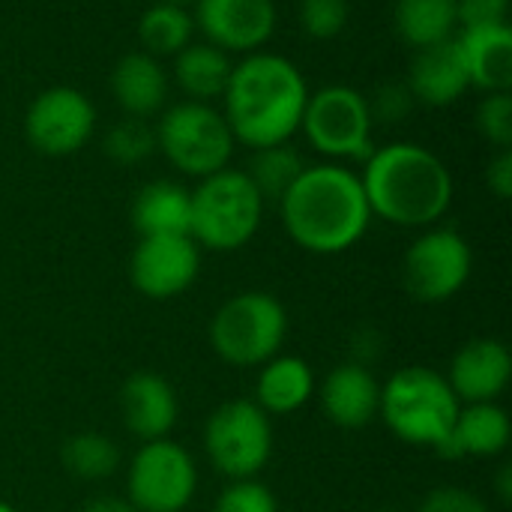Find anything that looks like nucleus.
Listing matches in <instances>:
<instances>
[{
  "label": "nucleus",
  "instance_id": "obj_1",
  "mask_svg": "<svg viewBox=\"0 0 512 512\" xmlns=\"http://www.w3.org/2000/svg\"><path fill=\"white\" fill-rule=\"evenodd\" d=\"M309 84L303 72L282 54L252 51L246 54L222 93L225 120L234 141L249 150L288 144L303 123L309 102Z\"/></svg>",
  "mask_w": 512,
  "mask_h": 512
},
{
  "label": "nucleus",
  "instance_id": "obj_2",
  "mask_svg": "<svg viewBox=\"0 0 512 512\" xmlns=\"http://www.w3.org/2000/svg\"><path fill=\"white\" fill-rule=\"evenodd\" d=\"M288 237L312 255H339L363 240L372 210L360 174L339 162L306 165L279 201Z\"/></svg>",
  "mask_w": 512,
  "mask_h": 512
},
{
  "label": "nucleus",
  "instance_id": "obj_3",
  "mask_svg": "<svg viewBox=\"0 0 512 512\" xmlns=\"http://www.w3.org/2000/svg\"><path fill=\"white\" fill-rule=\"evenodd\" d=\"M372 216L402 225L429 228L453 204V174L438 153L420 144H387L366 156L360 174Z\"/></svg>",
  "mask_w": 512,
  "mask_h": 512
},
{
  "label": "nucleus",
  "instance_id": "obj_4",
  "mask_svg": "<svg viewBox=\"0 0 512 512\" xmlns=\"http://www.w3.org/2000/svg\"><path fill=\"white\" fill-rule=\"evenodd\" d=\"M459 408L462 402L441 372L429 366H405L381 387L378 417L399 441L441 453Z\"/></svg>",
  "mask_w": 512,
  "mask_h": 512
},
{
  "label": "nucleus",
  "instance_id": "obj_5",
  "mask_svg": "<svg viewBox=\"0 0 512 512\" xmlns=\"http://www.w3.org/2000/svg\"><path fill=\"white\" fill-rule=\"evenodd\" d=\"M192 195V222L189 237L213 252L243 249L261 228L264 198L246 177V171L222 168L189 192Z\"/></svg>",
  "mask_w": 512,
  "mask_h": 512
},
{
  "label": "nucleus",
  "instance_id": "obj_6",
  "mask_svg": "<svg viewBox=\"0 0 512 512\" xmlns=\"http://www.w3.org/2000/svg\"><path fill=\"white\" fill-rule=\"evenodd\" d=\"M288 336V312L267 291H243L225 300L210 321V345L234 369L273 360Z\"/></svg>",
  "mask_w": 512,
  "mask_h": 512
},
{
  "label": "nucleus",
  "instance_id": "obj_7",
  "mask_svg": "<svg viewBox=\"0 0 512 512\" xmlns=\"http://www.w3.org/2000/svg\"><path fill=\"white\" fill-rule=\"evenodd\" d=\"M234 144L237 141L228 120L210 102L183 99L156 123V147L177 171L189 177H210L228 168Z\"/></svg>",
  "mask_w": 512,
  "mask_h": 512
},
{
  "label": "nucleus",
  "instance_id": "obj_8",
  "mask_svg": "<svg viewBox=\"0 0 512 512\" xmlns=\"http://www.w3.org/2000/svg\"><path fill=\"white\" fill-rule=\"evenodd\" d=\"M372 114L369 102L357 87L348 84H327L309 93L300 132L309 144L333 162H366L372 147Z\"/></svg>",
  "mask_w": 512,
  "mask_h": 512
},
{
  "label": "nucleus",
  "instance_id": "obj_9",
  "mask_svg": "<svg viewBox=\"0 0 512 512\" xmlns=\"http://www.w3.org/2000/svg\"><path fill=\"white\" fill-rule=\"evenodd\" d=\"M210 465L228 480H255L273 456V423L249 399L219 405L204 426Z\"/></svg>",
  "mask_w": 512,
  "mask_h": 512
},
{
  "label": "nucleus",
  "instance_id": "obj_10",
  "mask_svg": "<svg viewBox=\"0 0 512 512\" xmlns=\"http://www.w3.org/2000/svg\"><path fill=\"white\" fill-rule=\"evenodd\" d=\"M126 486L135 512H183L198 489V465L177 441H144L132 456Z\"/></svg>",
  "mask_w": 512,
  "mask_h": 512
},
{
  "label": "nucleus",
  "instance_id": "obj_11",
  "mask_svg": "<svg viewBox=\"0 0 512 512\" xmlns=\"http://www.w3.org/2000/svg\"><path fill=\"white\" fill-rule=\"evenodd\" d=\"M471 270L474 252L468 240L453 228H429L408 246L402 282L417 303H447L468 285Z\"/></svg>",
  "mask_w": 512,
  "mask_h": 512
},
{
  "label": "nucleus",
  "instance_id": "obj_12",
  "mask_svg": "<svg viewBox=\"0 0 512 512\" xmlns=\"http://www.w3.org/2000/svg\"><path fill=\"white\" fill-rule=\"evenodd\" d=\"M96 132V108L93 102L69 87L57 84L42 90L24 114V135L33 150L45 156H69L81 150Z\"/></svg>",
  "mask_w": 512,
  "mask_h": 512
},
{
  "label": "nucleus",
  "instance_id": "obj_13",
  "mask_svg": "<svg viewBox=\"0 0 512 512\" xmlns=\"http://www.w3.org/2000/svg\"><path fill=\"white\" fill-rule=\"evenodd\" d=\"M201 270V249L189 234L141 237L129 258V279L150 300H171L192 288Z\"/></svg>",
  "mask_w": 512,
  "mask_h": 512
},
{
  "label": "nucleus",
  "instance_id": "obj_14",
  "mask_svg": "<svg viewBox=\"0 0 512 512\" xmlns=\"http://www.w3.org/2000/svg\"><path fill=\"white\" fill-rule=\"evenodd\" d=\"M195 27L204 42L222 48L225 54H252L276 33V3L273 0H195Z\"/></svg>",
  "mask_w": 512,
  "mask_h": 512
},
{
  "label": "nucleus",
  "instance_id": "obj_15",
  "mask_svg": "<svg viewBox=\"0 0 512 512\" xmlns=\"http://www.w3.org/2000/svg\"><path fill=\"white\" fill-rule=\"evenodd\" d=\"M512 378V354L501 339H471L465 342L453 363L447 384L462 405L498 402Z\"/></svg>",
  "mask_w": 512,
  "mask_h": 512
},
{
  "label": "nucleus",
  "instance_id": "obj_16",
  "mask_svg": "<svg viewBox=\"0 0 512 512\" xmlns=\"http://www.w3.org/2000/svg\"><path fill=\"white\" fill-rule=\"evenodd\" d=\"M405 84L417 102L432 105V108H444V105H453L456 99H462V93L471 87V81H468L459 39L450 36L438 45L417 48L411 57V66H408Z\"/></svg>",
  "mask_w": 512,
  "mask_h": 512
},
{
  "label": "nucleus",
  "instance_id": "obj_17",
  "mask_svg": "<svg viewBox=\"0 0 512 512\" xmlns=\"http://www.w3.org/2000/svg\"><path fill=\"white\" fill-rule=\"evenodd\" d=\"M120 414L126 429L141 441L168 438L177 426L180 405L174 387L156 372H135L120 390Z\"/></svg>",
  "mask_w": 512,
  "mask_h": 512
},
{
  "label": "nucleus",
  "instance_id": "obj_18",
  "mask_svg": "<svg viewBox=\"0 0 512 512\" xmlns=\"http://www.w3.org/2000/svg\"><path fill=\"white\" fill-rule=\"evenodd\" d=\"M381 384L363 363L336 366L321 384V405L339 429H363L378 417Z\"/></svg>",
  "mask_w": 512,
  "mask_h": 512
},
{
  "label": "nucleus",
  "instance_id": "obj_19",
  "mask_svg": "<svg viewBox=\"0 0 512 512\" xmlns=\"http://www.w3.org/2000/svg\"><path fill=\"white\" fill-rule=\"evenodd\" d=\"M468 81L483 93H510L512 90V30L510 24L471 27L456 33Z\"/></svg>",
  "mask_w": 512,
  "mask_h": 512
},
{
  "label": "nucleus",
  "instance_id": "obj_20",
  "mask_svg": "<svg viewBox=\"0 0 512 512\" xmlns=\"http://www.w3.org/2000/svg\"><path fill=\"white\" fill-rule=\"evenodd\" d=\"M512 423L510 414L498 402H477V405H462L459 417L453 423V432L447 444L441 447L444 456L450 459H492L501 456L510 447Z\"/></svg>",
  "mask_w": 512,
  "mask_h": 512
},
{
  "label": "nucleus",
  "instance_id": "obj_21",
  "mask_svg": "<svg viewBox=\"0 0 512 512\" xmlns=\"http://www.w3.org/2000/svg\"><path fill=\"white\" fill-rule=\"evenodd\" d=\"M111 93L123 114L150 117L168 99V72L159 57L147 51H129L111 69Z\"/></svg>",
  "mask_w": 512,
  "mask_h": 512
},
{
  "label": "nucleus",
  "instance_id": "obj_22",
  "mask_svg": "<svg viewBox=\"0 0 512 512\" xmlns=\"http://www.w3.org/2000/svg\"><path fill=\"white\" fill-rule=\"evenodd\" d=\"M192 222V195L174 180H153L141 186L132 201V225L141 237H168L189 234Z\"/></svg>",
  "mask_w": 512,
  "mask_h": 512
},
{
  "label": "nucleus",
  "instance_id": "obj_23",
  "mask_svg": "<svg viewBox=\"0 0 512 512\" xmlns=\"http://www.w3.org/2000/svg\"><path fill=\"white\" fill-rule=\"evenodd\" d=\"M315 396V372L303 357L276 354L267 360L255 381V405L273 414H294Z\"/></svg>",
  "mask_w": 512,
  "mask_h": 512
},
{
  "label": "nucleus",
  "instance_id": "obj_24",
  "mask_svg": "<svg viewBox=\"0 0 512 512\" xmlns=\"http://www.w3.org/2000/svg\"><path fill=\"white\" fill-rule=\"evenodd\" d=\"M231 72V57L210 42H189L180 54H174V78L192 102L219 99L231 81Z\"/></svg>",
  "mask_w": 512,
  "mask_h": 512
},
{
  "label": "nucleus",
  "instance_id": "obj_25",
  "mask_svg": "<svg viewBox=\"0 0 512 512\" xmlns=\"http://www.w3.org/2000/svg\"><path fill=\"white\" fill-rule=\"evenodd\" d=\"M393 24L405 45L426 48L459 33L456 0H396Z\"/></svg>",
  "mask_w": 512,
  "mask_h": 512
},
{
  "label": "nucleus",
  "instance_id": "obj_26",
  "mask_svg": "<svg viewBox=\"0 0 512 512\" xmlns=\"http://www.w3.org/2000/svg\"><path fill=\"white\" fill-rule=\"evenodd\" d=\"M195 36V21L186 6L156 0L138 18V39L147 54L153 57H174L180 54Z\"/></svg>",
  "mask_w": 512,
  "mask_h": 512
},
{
  "label": "nucleus",
  "instance_id": "obj_27",
  "mask_svg": "<svg viewBox=\"0 0 512 512\" xmlns=\"http://www.w3.org/2000/svg\"><path fill=\"white\" fill-rule=\"evenodd\" d=\"M306 162L291 144H273L252 150V162L246 168V177L258 189V195L267 201H282V195L291 189V183L303 174Z\"/></svg>",
  "mask_w": 512,
  "mask_h": 512
},
{
  "label": "nucleus",
  "instance_id": "obj_28",
  "mask_svg": "<svg viewBox=\"0 0 512 512\" xmlns=\"http://www.w3.org/2000/svg\"><path fill=\"white\" fill-rule=\"evenodd\" d=\"M60 462H63L66 474H72L75 480L96 483L117 471L120 450L102 432H78V435L66 438V444L60 450Z\"/></svg>",
  "mask_w": 512,
  "mask_h": 512
},
{
  "label": "nucleus",
  "instance_id": "obj_29",
  "mask_svg": "<svg viewBox=\"0 0 512 512\" xmlns=\"http://www.w3.org/2000/svg\"><path fill=\"white\" fill-rule=\"evenodd\" d=\"M105 156L114 165H141L147 162L159 147H156V126L147 117H120L102 141Z\"/></svg>",
  "mask_w": 512,
  "mask_h": 512
},
{
  "label": "nucleus",
  "instance_id": "obj_30",
  "mask_svg": "<svg viewBox=\"0 0 512 512\" xmlns=\"http://www.w3.org/2000/svg\"><path fill=\"white\" fill-rule=\"evenodd\" d=\"M351 18L348 0H300V27L312 39H336Z\"/></svg>",
  "mask_w": 512,
  "mask_h": 512
},
{
  "label": "nucleus",
  "instance_id": "obj_31",
  "mask_svg": "<svg viewBox=\"0 0 512 512\" xmlns=\"http://www.w3.org/2000/svg\"><path fill=\"white\" fill-rule=\"evenodd\" d=\"M477 129L498 150H512V96L486 93L477 105Z\"/></svg>",
  "mask_w": 512,
  "mask_h": 512
},
{
  "label": "nucleus",
  "instance_id": "obj_32",
  "mask_svg": "<svg viewBox=\"0 0 512 512\" xmlns=\"http://www.w3.org/2000/svg\"><path fill=\"white\" fill-rule=\"evenodd\" d=\"M213 512H279V501L258 480H231L216 498Z\"/></svg>",
  "mask_w": 512,
  "mask_h": 512
},
{
  "label": "nucleus",
  "instance_id": "obj_33",
  "mask_svg": "<svg viewBox=\"0 0 512 512\" xmlns=\"http://www.w3.org/2000/svg\"><path fill=\"white\" fill-rule=\"evenodd\" d=\"M366 102H369L372 123H384V126H396V123L408 120V114L417 105V99L405 81H384Z\"/></svg>",
  "mask_w": 512,
  "mask_h": 512
},
{
  "label": "nucleus",
  "instance_id": "obj_34",
  "mask_svg": "<svg viewBox=\"0 0 512 512\" xmlns=\"http://www.w3.org/2000/svg\"><path fill=\"white\" fill-rule=\"evenodd\" d=\"M417 512H489L486 501L462 486H438L432 489Z\"/></svg>",
  "mask_w": 512,
  "mask_h": 512
},
{
  "label": "nucleus",
  "instance_id": "obj_35",
  "mask_svg": "<svg viewBox=\"0 0 512 512\" xmlns=\"http://www.w3.org/2000/svg\"><path fill=\"white\" fill-rule=\"evenodd\" d=\"M456 12H459V30L507 24L510 0H456Z\"/></svg>",
  "mask_w": 512,
  "mask_h": 512
},
{
  "label": "nucleus",
  "instance_id": "obj_36",
  "mask_svg": "<svg viewBox=\"0 0 512 512\" xmlns=\"http://www.w3.org/2000/svg\"><path fill=\"white\" fill-rule=\"evenodd\" d=\"M486 183L495 198L510 201L512 198V150H498L495 159L486 168Z\"/></svg>",
  "mask_w": 512,
  "mask_h": 512
},
{
  "label": "nucleus",
  "instance_id": "obj_37",
  "mask_svg": "<svg viewBox=\"0 0 512 512\" xmlns=\"http://www.w3.org/2000/svg\"><path fill=\"white\" fill-rule=\"evenodd\" d=\"M81 512H135V507L126 498H117V495H96L81 507Z\"/></svg>",
  "mask_w": 512,
  "mask_h": 512
},
{
  "label": "nucleus",
  "instance_id": "obj_38",
  "mask_svg": "<svg viewBox=\"0 0 512 512\" xmlns=\"http://www.w3.org/2000/svg\"><path fill=\"white\" fill-rule=\"evenodd\" d=\"M498 492H501V501H504V504H510V498H512V474H510V468H504V474H501V483H498Z\"/></svg>",
  "mask_w": 512,
  "mask_h": 512
},
{
  "label": "nucleus",
  "instance_id": "obj_39",
  "mask_svg": "<svg viewBox=\"0 0 512 512\" xmlns=\"http://www.w3.org/2000/svg\"><path fill=\"white\" fill-rule=\"evenodd\" d=\"M0 512H18L12 504H6V501H0Z\"/></svg>",
  "mask_w": 512,
  "mask_h": 512
},
{
  "label": "nucleus",
  "instance_id": "obj_40",
  "mask_svg": "<svg viewBox=\"0 0 512 512\" xmlns=\"http://www.w3.org/2000/svg\"><path fill=\"white\" fill-rule=\"evenodd\" d=\"M165 3H177V6H189V3H195V0H165Z\"/></svg>",
  "mask_w": 512,
  "mask_h": 512
},
{
  "label": "nucleus",
  "instance_id": "obj_41",
  "mask_svg": "<svg viewBox=\"0 0 512 512\" xmlns=\"http://www.w3.org/2000/svg\"><path fill=\"white\" fill-rule=\"evenodd\" d=\"M378 512H405V510H378Z\"/></svg>",
  "mask_w": 512,
  "mask_h": 512
}]
</instances>
